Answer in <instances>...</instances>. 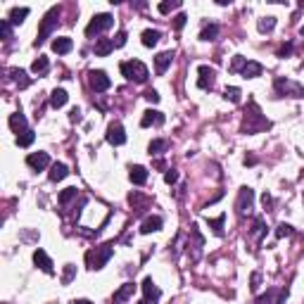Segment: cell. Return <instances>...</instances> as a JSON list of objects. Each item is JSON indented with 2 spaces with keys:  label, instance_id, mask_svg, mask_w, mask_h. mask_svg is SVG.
Returning a JSON list of instances; mask_svg holds the SVG:
<instances>
[{
  "label": "cell",
  "instance_id": "27",
  "mask_svg": "<svg viewBox=\"0 0 304 304\" xmlns=\"http://www.w3.org/2000/svg\"><path fill=\"white\" fill-rule=\"evenodd\" d=\"M34 140H36V133H34L31 129L24 131V133H19V135H17V145H19V148H29Z\"/></svg>",
  "mask_w": 304,
  "mask_h": 304
},
{
  "label": "cell",
  "instance_id": "16",
  "mask_svg": "<svg viewBox=\"0 0 304 304\" xmlns=\"http://www.w3.org/2000/svg\"><path fill=\"white\" fill-rule=\"evenodd\" d=\"M157 231H162V219L159 217H148L143 223H140V233H157Z\"/></svg>",
  "mask_w": 304,
  "mask_h": 304
},
{
  "label": "cell",
  "instance_id": "38",
  "mask_svg": "<svg viewBox=\"0 0 304 304\" xmlns=\"http://www.w3.org/2000/svg\"><path fill=\"white\" fill-rule=\"evenodd\" d=\"M186 22H188V17H186L183 12H181V15H176V17H174V29H176V31H181V29L186 26Z\"/></svg>",
  "mask_w": 304,
  "mask_h": 304
},
{
  "label": "cell",
  "instance_id": "33",
  "mask_svg": "<svg viewBox=\"0 0 304 304\" xmlns=\"http://www.w3.org/2000/svg\"><path fill=\"white\" fill-rule=\"evenodd\" d=\"M226 100H231V102H236L238 105L240 102V88H236V86H231V88H226Z\"/></svg>",
  "mask_w": 304,
  "mask_h": 304
},
{
  "label": "cell",
  "instance_id": "32",
  "mask_svg": "<svg viewBox=\"0 0 304 304\" xmlns=\"http://www.w3.org/2000/svg\"><path fill=\"white\" fill-rule=\"evenodd\" d=\"M167 140H152L150 145H148V150H150V154H162V152L167 150Z\"/></svg>",
  "mask_w": 304,
  "mask_h": 304
},
{
  "label": "cell",
  "instance_id": "47",
  "mask_svg": "<svg viewBox=\"0 0 304 304\" xmlns=\"http://www.w3.org/2000/svg\"><path fill=\"white\" fill-rule=\"evenodd\" d=\"M261 202H264V207H269V204H271V195H266V193H264V197H261Z\"/></svg>",
  "mask_w": 304,
  "mask_h": 304
},
{
  "label": "cell",
  "instance_id": "29",
  "mask_svg": "<svg viewBox=\"0 0 304 304\" xmlns=\"http://www.w3.org/2000/svg\"><path fill=\"white\" fill-rule=\"evenodd\" d=\"M10 74H12V79L17 81V86H19V88H26L29 84H31V81H29V76H26V71H22V69H12Z\"/></svg>",
  "mask_w": 304,
  "mask_h": 304
},
{
  "label": "cell",
  "instance_id": "24",
  "mask_svg": "<svg viewBox=\"0 0 304 304\" xmlns=\"http://www.w3.org/2000/svg\"><path fill=\"white\" fill-rule=\"evenodd\" d=\"M159 38H162V34H159L157 29L143 31V45H145V48H154V45L159 43Z\"/></svg>",
  "mask_w": 304,
  "mask_h": 304
},
{
  "label": "cell",
  "instance_id": "3",
  "mask_svg": "<svg viewBox=\"0 0 304 304\" xmlns=\"http://www.w3.org/2000/svg\"><path fill=\"white\" fill-rule=\"evenodd\" d=\"M57 19H60V7H52V10H50V12H48V15L43 17L41 31H38V38H36V48L45 43V38H48V36L52 34V29H55V26L60 24Z\"/></svg>",
  "mask_w": 304,
  "mask_h": 304
},
{
  "label": "cell",
  "instance_id": "23",
  "mask_svg": "<svg viewBox=\"0 0 304 304\" xmlns=\"http://www.w3.org/2000/svg\"><path fill=\"white\" fill-rule=\"evenodd\" d=\"M112 50H114V43L109 38H98V43H95V55L98 57H107Z\"/></svg>",
  "mask_w": 304,
  "mask_h": 304
},
{
  "label": "cell",
  "instance_id": "44",
  "mask_svg": "<svg viewBox=\"0 0 304 304\" xmlns=\"http://www.w3.org/2000/svg\"><path fill=\"white\" fill-rule=\"evenodd\" d=\"M252 290H257L259 287V273H252V285H250Z\"/></svg>",
  "mask_w": 304,
  "mask_h": 304
},
{
  "label": "cell",
  "instance_id": "19",
  "mask_svg": "<svg viewBox=\"0 0 304 304\" xmlns=\"http://www.w3.org/2000/svg\"><path fill=\"white\" fill-rule=\"evenodd\" d=\"M171 60H174V52H159L157 57H154V67H157V74H164L169 65H171Z\"/></svg>",
  "mask_w": 304,
  "mask_h": 304
},
{
  "label": "cell",
  "instance_id": "18",
  "mask_svg": "<svg viewBox=\"0 0 304 304\" xmlns=\"http://www.w3.org/2000/svg\"><path fill=\"white\" fill-rule=\"evenodd\" d=\"M10 129L15 131L17 135H19V133H24V131H29V129H26V117H24L22 112H17V114H10Z\"/></svg>",
  "mask_w": 304,
  "mask_h": 304
},
{
  "label": "cell",
  "instance_id": "40",
  "mask_svg": "<svg viewBox=\"0 0 304 304\" xmlns=\"http://www.w3.org/2000/svg\"><path fill=\"white\" fill-rule=\"evenodd\" d=\"M164 181H167L169 186H171V183H176V181H178V171H174V169H169V171L164 174Z\"/></svg>",
  "mask_w": 304,
  "mask_h": 304
},
{
  "label": "cell",
  "instance_id": "13",
  "mask_svg": "<svg viewBox=\"0 0 304 304\" xmlns=\"http://www.w3.org/2000/svg\"><path fill=\"white\" fill-rule=\"evenodd\" d=\"M34 264H36L41 271H45V273H55V269H52V259L45 254L43 250H36V252H34Z\"/></svg>",
  "mask_w": 304,
  "mask_h": 304
},
{
  "label": "cell",
  "instance_id": "25",
  "mask_svg": "<svg viewBox=\"0 0 304 304\" xmlns=\"http://www.w3.org/2000/svg\"><path fill=\"white\" fill-rule=\"evenodd\" d=\"M48 69H50V62H48V57H43V55H41V57H36V60H34V65H31V71H34V74H38V76H43Z\"/></svg>",
  "mask_w": 304,
  "mask_h": 304
},
{
  "label": "cell",
  "instance_id": "22",
  "mask_svg": "<svg viewBox=\"0 0 304 304\" xmlns=\"http://www.w3.org/2000/svg\"><path fill=\"white\" fill-rule=\"evenodd\" d=\"M69 174V169H67L65 164H60V162H55L52 167H50V174H48V178L52 181V183H57V181H62L65 176Z\"/></svg>",
  "mask_w": 304,
  "mask_h": 304
},
{
  "label": "cell",
  "instance_id": "8",
  "mask_svg": "<svg viewBox=\"0 0 304 304\" xmlns=\"http://www.w3.org/2000/svg\"><path fill=\"white\" fill-rule=\"evenodd\" d=\"M276 88L285 93V95H292V98H304V88L297 86V84H292V81H287V79H276Z\"/></svg>",
  "mask_w": 304,
  "mask_h": 304
},
{
  "label": "cell",
  "instance_id": "12",
  "mask_svg": "<svg viewBox=\"0 0 304 304\" xmlns=\"http://www.w3.org/2000/svg\"><path fill=\"white\" fill-rule=\"evenodd\" d=\"M133 292H135V285L133 283H124L117 292H114V297H112V304H124L126 300L133 297Z\"/></svg>",
  "mask_w": 304,
  "mask_h": 304
},
{
  "label": "cell",
  "instance_id": "42",
  "mask_svg": "<svg viewBox=\"0 0 304 304\" xmlns=\"http://www.w3.org/2000/svg\"><path fill=\"white\" fill-rule=\"evenodd\" d=\"M247 65V60H245V57H236V60H233V67H231V69H233V71H242V67Z\"/></svg>",
  "mask_w": 304,
  "mask_h": 304
},
{
  "label": "cell",
  "instance_id": "7",
  "mask_svg": "<svg viewBox=\"0 0 304 304\" xmlns=\"http://www.w3.org/2000/svg\"><path fill=\"white\" fill-rule=\"evenodd\" d=\"M88 76H90V88H93L95 93H102V90H107V88L112 86L109 76L105 71H100V69H98V71H90Z\"/></svg>",
  "mask_w": 304,
  "mask_h": 304
},
{
  "label": "cell",
  "instance_id": "45",
  "mask_svg": "<svg viewBox=\"0 0 304 304\" xmlns=\"http://www.w3.org/2000/svg\"><path fill=\"white\" fill-rule=\"evenodd\" d=\"M71 121H81V112L79 109H71Z\"/></svg>",
  "mask_w": 304,
  "mask_h": 304
},
{
  "label": "cell",
  "instance_id": "9",
  "mask_svg": "<svg viewBox=\"0 0 304 304\" xmlns=\"http://www.w3.org/2000/svg\"><path fill=\"white\" fill-rule=\"evenodd\" d=\"M26 164H29L31 169L41 171V169H45V167L50 164V154H48V152H31V154L26 157Z\"/></svg>",
  "mask_w": 304,
  "mask_h": 304
},
{
  "label": "cell",
  "instance_id": "37",
  "mask_svg": "<svg viewBox=\"0 0 304 304\" xmlns=\"http://www.w3.org/2000/svg\"><path fill=\"white\" fill-rule=\"evenodd\" d=\"M74 273H76V266H71V264H67L65 266V276H62V283H71V278H74Z\"/></svg>",
  "mask_w": 304,
  "mask_h": 304
},
{
  "label": "cell",
  "instance_id": "2",
  "mask_svg": "<svg viewBox=\"0 0 304 304\" xmlns=\"http://www.w3.org/2000/svg\"><path fill=\"white\" fill-rule=\"evenodd\" d=\"M112 254H114L112 245H102V247H95V250H90V252L86 254L88 269H93V271L102 269V266H105V264L112 259Z\"/></svg>",
  "mask_w": 304,
  "mask_h": 304
},
{
  "label": "cell",
  "instance_id": "28",
  "mask_svg": "<svg viewBox=\"0 0 304 304\" xmlns=\"http://www.w3.org/2000/svg\"><path fill=\"white\" fill-rule=\"evenodd\" d=\"M217 36H219V26H217V24L204 26V29H202V34H200V38H202V41H214Z\"/></svg>",
  "mask_w": 304,
  "mask_h": 304
},
{
  "label": "cell",
  "instance_id": "15",
  "mask_svg": "<svg viewBox=\"0 0 304 304\" xmlns=\"http://www.w3.org/2000/svg\"><path fill=\"white\" fill-rule=\"evenodd\" d=\"M143 292H145V300H148V302H157V300H159V295H162V292H159V287L154 285L152 278H145V281H143Z\"/></svg>",
  "mask_w": 304,
  "mask_h": 304
},
{
  "label": "cell",
  "instance_id": "50",
  "mask_svg": "<svg viewBox=\"0 0 304 304\" xmlns=\"http://www.w3.org/2000/svg\"><path fill=\"white\" fill-rule=\"evenodd\" d=\"M302 36H304V26H302Z\"/></svg>",
  "mask_w": 304,
  "mask_h": 304
},
{
  "label": "cell",
  "instance_id": "39",
  "mask_svg": "<svg viewBox=\"0 0 304 304\" xmlns=\"http://www.w3.org/2000/svg\"><path fill=\"white\" fill-rule=\"evenodd\" d=\"M112 43H114V48H124V45H126V31H119Z\"/></svg>",
  "mask_w": 304,
  "mask_h": 304
},
{
  "label": "cell",
  "instance_id": "49",
  "mask_svg": "<svg viewBox=\"0 0 304 304\" xmlns=\"http://www.w3.org/2000/svg\"><path fill=\"white\" fill-rule=\"evenodd\" d=\"M138 304H154V302H148V300H143V302H138Z\"/></svg>",
  "mask_w": 304,
  "mask_h": 304
},
{
  "label": "cell",
  "instance_id": "10",
  "mask_svg": "<svg viewBox=\"0 0 304 304\" xmlns=\"http://www.w3.org/2000/svg\"><path fill=\"white\" fill-rule=\"evenodd\" d=\"M252 200H254L252 188H240V195H238V204H236V209H238L240 214L250 212V207H252Z\"/></svg>",
  "mask_w": 304,
  "mask_h": 304
},
{
  "label": "cell",
  "instance_id": "14",
  "mask_svg": "<svg viewBox=\"0 0 304 304\" xmlns=\"http://www.w3.org/2000/svg\"><path fill=\"white\" fill-rule=\"evenodd\" d=\"M129 178L135 183V186H143V183H148V169H145V167H140V164L129 167Z\"/></svg>",
  "mask_w": 304,
  "mask_h": 304
},
{
  "label": "cell",
  "instance_id": "11",
  "mask_svg": "<svg viewBox=\"0 0 304 304\" xmlns=\"http://www.w3.org/2000/svg\"><path fill=\"white\" fill-rule=\"evenodd\" d=\"M159 124H164V114L157 112V109H148V112L143 114V119H140V126H143V129H148V126H159Z\"/></svg>",
  "mask_w": 304,
  "mask_h": 304
},
{
  "label": "cell",
  "instance_id": "46",
  "mask_svg": "<svg viewBox=\"0 0 304 304\" xmlns=\"http://www.w3.org/2000/svg\"><path fill=\"white\" fill-rule=\"evenodd\" d=\"M290 50H292V45H285L281 52H278V57H285V55H290Z\"/></svg>",
  "mask_w": 304,
  "mask_h": 304
},
{
  "label": "cell",
  "instance_id": "5",
  "mask_svg": "<svg viewBox=\"0 0 304 304\" xmlns=\"http://www.w3.org/2000/svg\"><path fill=\"white\" fill-rule=\"evenodd\" d=\"M107 143L114 145V148H119V145L126 143V133H124V126L119 121H112L107 126Z\"/></svg>",
  "mask_w": 304,
  "mask_h": 304
},
{
  "label": "cell",
  "instance_id": "34",
  "mask_svg": "<svg viewBox=\"0 0 304 304\" xmlns=\"http://www.w3.org/2000/svg\"><path fill=\"white\" fill-rule=\"evenodd\" d=\"M176 7H181V2H178V0H171V2H159V12H162V15L171 12V10H176Z\"/></svg>",
  "mask_w": 304,
  "mask_h": 304
},
{
  "label": "cell",
  "instance_id": "6",
  "mask_svg": "<svg viewBox=\"0 0 304 304\" xmlns=\"http://www.w3.org/2000/svg\"><path fill=\"white\" fill-rule=\"evenodd\" d=\"M197 74H200V79H197V86L202 88V90H209V88L214 86V81H217V71L212 69V67L202 65L197 69Z\"/></svg>",
  "mask_w": 304,
  "mask_h": 304
},
{
  "label": "cell",
  "instance_id": "1",
  "mask_svg": "<svg viewBox=\"0 0 304 304\" xmlns=\"http://www.w3.org/2000/svg\"><path fill=\"white\" fill-rule=\"evenodd\" d=\"M119 69H121V74H124L129 81H133V84H145V81H148V76H150L148 67L143 65L140 60H129V62H121V65H119Z\"/></svg>",
  "mask_w": 304,
  "mask_h": 304
},
{
  "label": "cell",
  "instance_id": "48",
  "mask_svg": "<svg viewBox=\"0 0 304 304\" xmlns=\"http://www.w3.org/2000/svg\"><path fill=\"white\" fill-rule=\"evenodd\" d=\"M71 304H93V302H90V300H74Z\"/></svg>",
  "mask_w": 304,
  "mask_h": 304
},
{
  "label": "cell",
  "instance_id": "35",
  "mask_svg": "<svg viewBox=\"0 0 304 304\" xmlns=\"http://www.w3.org/2000/svg\"><path fill=\"white\" fill-rule=\"evenodd\" d=\"M223 219L226 217H219V219H214V221H209V228H214L217 236H223Z\"/></svg>",
  "mask_w": 304,
  "mask_h": 304
},
{
  "label": "cell",
  "instance_id": "30",
  "mask_svg": "<svg viewBox=\"0 0 304 304\" xmlns=\"http://www.w3.org/2000/svg\"><path fill=\"white\" fill-rule=\"evenodd\" d=\"M76 195H79V188H65V190L60 193V204H69Z\"/></svg>",
  "mask_w": 304,
  "mask_h": 304
},
{
  "label": "cell",
  "instance_id": "41",
  "mask_svg": "<svg viewBox=\"0 0 304 304\" xmlns=\"http://www.w3.org/2000/svg\"><path fill=\"white\" fill-rule=\"evenodd\" d=\"M0 31H2L5 41H10V38H12V34H10V22H0Z\"/></svg>",
  "mask_w": 304,
  "mask_h": 304
},
{
  "label": "cell",
  "instance_id": "21",
  "mask_svg": "<svg viewBox=\"0 0 304 304\" xmlns=\"http://www.w3.org/2000/svg\"><path fill=\"white\" fill-rule=\"evenodd\" d=\"M71 48H74V43H71V38H67V36H60V38L52 41V50H55L57 55H67Z\"/></svg>",
  "mask_w": 304,
  "mask_h": 304
},
{
  "label": "cell",
  "instance_id": "20",
  "mask_svg": "<svg viewBox=\"0 0 304 304\" xmlns=\"http://www.w3.org/2000/svg\"><path fill=\"white\" fill-rule=\"evenodd\" d=\"M261 71H264V67L259 62H252V60H247V65L242 67V76L245 79H257V76H261Z\"/></svg>",
  "mask_w": 304,
  "mask_h": 304
},
{
  "label": "cell",
  "instance_id": "31",
  "mask_svg": "<svg viewBox=\"0 0 304 304\" xmlns=\"http://www.w3.org/2000/svg\"><path fill=\"white\" fill-rule=\"evenodd\" d=\"M273 26H276V17H261V19H259V31H261V34L273 31Z\"/></svg>",
  "mask_w": 304,
  "mask_h": 304
},
{
  "label": "cell",
  "instance_id": "4",
  "mask_svg": "<svg viewBox=\"0 0 304 304\" xmlns=\"http://www.w3.org/2000/svg\"><path fill=\"white\" fill-rule=\"evenodd\" d=\"M112 26H114V17H112V15H107V12H105V15H95V17L90 19V24L86 26V36L88 38H93V36L107 31Z\"/></svg>",
  "mask_w": 304,
  "mask_h": 304
},
{
  "label": "cell",
  "instance_id": "17",
  "mask_svg": "<svg viewBox=\"0 0 304 304\" xmlns=\"http://www.w3.org/2000/svg\"><path fill=\"white\" fill-rule=\"evenodd\" d=\"M67 100H69V95H67V90H65V88H55V90L50 93V105H52L55 109L65 107V105H67Z\"/></svg>",
  "mask_w": 304,
  "mask_h": 304
},
{
  "label": "cell",
  "instance_id": "36",
  "mask_svg": "<svg viewBox=\"0 0 304 304\" xmlns=\"http://www.w3.org/2000/svg\"><path fill=\"white\" fill-rule=\"evenodd\" d=\"M287 236H292V226H287V223H281V226L276 228V238H287Z\"/></svg>",
  "mask_w": 304,
  "mask_h": 304
},
{
  "label": "cell",
  "instance_id": "26",
  "mask_svg": "<svg viewBox=\"0 0 304 304\" xmlns=\"http://www.w3.org/2000/svg\"><path fill=\"white\" fill-rule=\"evenodd\" d=\"M26 15H29V7H15V10L10 12V19H7V22L17 26V24H22L24 19H26Z\"/></svg>",
  "mask_w": 304,
  "mask_h": 304
},
{
  "label": "cell",
  "instance_id": "43",
  "mask_svg": "<svg viewBox=\"0 0 304 304\" xmlns=\"http://www.w3.org/2000/svg\"><path fill=\"white\" fill-rule=\"evenodd\" d=\"M145 98H148L150 102H159V93H157V90H148V93H145Z\"/></svg>",
  "mask_w": 304,
  "mask_h": 304
}]
</instances>
